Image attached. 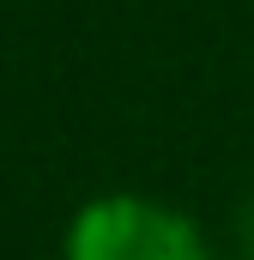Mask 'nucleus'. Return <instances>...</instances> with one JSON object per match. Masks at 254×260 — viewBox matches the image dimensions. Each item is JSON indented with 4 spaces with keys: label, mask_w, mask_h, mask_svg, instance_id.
<instances>
[{
    "label": "nucleus",
    "mask_w": 254,
    "mask_h": 260,
    "mask_svg": "<svg viewBox=\"0 0 254 260\" xmlns=\"http://www.w3.org/2000/svg\"><path fill=\"white\" fill-rule=\"evenodd\" d=\"M61 260H218L212 236L182 206L151 194H97L67 218Z\"/></svg>",
    "instance_id": "1"
},
{
    "label": "nucleus",
    "mask_w": 254,
    "mask_h": 260,
    "mask_svg": "<svg viewBox=\"0 0 254 260\" xmlns=\"http://www.w3.org/2000/svg\"><path fill=\"white\" fill-rule=\"evenodd\" d=\"M230 254L254 260V188L236 200V212H230Z\"/></svg>",
    "instance_id": "2"
}]
</instances>
